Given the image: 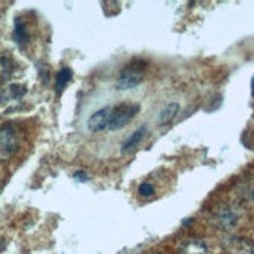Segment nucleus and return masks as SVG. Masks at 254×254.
I'll use <instances>...</instances> for the list:
<instances>
[{
  "label": "nucleus",
  "mask_w": 254,
  "mask_h": 254,
  "mask_svg": "<svg viewBox=\"0 0 254 254\" xmlns=\"http://www.w3.org/2000/svg\"><path fill=\"white\" fill-rule=\"evenodd\" d=\"M145 76V64L142 61H132L122 69L119 73V78L116 83V87L120 91L132 89V87L139 86L143 81Z\"/></svg>",
  "instance_id": "1"
},
{
  "label": "nucleus",
  "mask_w": 254,
  "mask_h": 254,
  "mask_svg": "<svg viewBox=\"0 0 254 254\" xmlns=\"http://www.w3.org/2000/svg\"><path fill=\"white\" fill-rule=\"evenodd\" d=\"M240 220L239 209L234 207L233 204H218L214 207V211L211 214V222L223 231H229L237 226Z\"/></svg>",
  "instance_id": "2"
},
{
  "label": "nucleus",
  "mask_w": 254,
  "mask_h": 254,
  "mask_svg": "<svg viewBox=\"0 0 254 254\" xmlns=\"http://www.w3.org/2000/svg\"><path fill=\"white\" fill-rule=\"evenodd\" d=\"M140 111V105L137 103H120L117 106H113L111 120H109L108 129L116 131L127 127L132 119H134Z\"/></svg>",
  "instance_id": "3"
},
{
  "label": "nucleus",
  "mask_w": 254,
  "mask_h": 254,
  "mask_svg": "<svg viewBox=\"0 0 254 254\" xmlns=\"http://www.w3.org/2000/svg\"><path fill=\"white\" fill-rule=\"evenodd\" d=\"M17 148H19V143H17L14 127L13 125L0 127V161L13 156L17 151Z\"/></svg>",
  "instance_id": "4"
},
{
  "label": "nucleus",
  "mask_w": 254,
  "mask_h": 254,
  "mask_svg": "<svg viewBox=\"0 0 254 254\" xmlns=\"http://www.w3.org/2000/svg\"><path fill=\"white\" fill-rule=\"evenodd\" d=\"M225 254H254V242L245 237H228L223 240Z\"/></svg>",
  "instance_id": "5"
},
{
  "label": "nucleus",
  "mask_w": 254,
  "mask_h": 254,
  "mask_svg": "<svg viewBox=\"0 0 254 254\" xmlns=\"http://www.w3.org/2000/svg\"><path fill=\"white\" fill-rule=\"evenodd\" d=\"M111 114H113V106H105L102 109H98L97 113H94L87 119V129L92 132L106 129L109 125V120H111Z\"/></svg>",
  "instance_id": "6"
},
{
  "label": "nucleus",
  "mask_w": 254,
  "mask_h": 254,
  "mask_svg": "<svg viewBox=\"0 0 254 254\" xmlns=\"http://www.w3.org/2000/svg\"><path fill=\"white\" fill-rule=\"evenodd\" d=\"M178 254H207L206 242L198 237H186L180 242Z\"/></svg>",
  "instance_id": "7"
},
{
  "label": "nucleus",
  "mask_w": 254,
  "mask_h": 254,
  "mask_svg": "<svg viewBox=\"0 0 254 254\" xmlns=\"http://www.w3.org/2000/svg\"><path fill=\"white\" fill-rule=\"evenodd\" d=\"M236 195L244 201H254V178L239 181L236 184Z\"/></svg>",
  "instance_id": "8"
},
{
  "label": "nucleus",
  "mask_w": 254,
  "mask_h": 254,
  "mask_svg": "<svg viewBox=\"0 0 254 254\" xmlns=\"http://www.w3.org/2000/svg\"><path fill=\"white\" fill-rule=\"evenodd\" d=\"M16 69V63L9 53L0 55V81H8Z\"/></svg>",
  "instance_id": "9"
},
{
  "label": "nucleus",
  "mask_w": 254,
  "mask_h": 254,
  "mask_svg": "<svg viewBox=\"0 0 254 254\" xmlns=\"http://www.w3.org/2000/svg\"><path fill=\"white\" fill-rule=\"evenodd\" d=\"M13 39L17 44L19 47H25L28 41H30V35L27 31V25L25 22L20 17H16L14 20V30H13Z\"/></svg>",
  "instance_id": "10"
},
{
  "label": "nucleus",
  "mask_w": 254,
  "mask_h": 254,
  "mask_svg": "<svg viewBox=\"0 0 254 254\" xmlns=\"http://www.w3.org/2000/svg\"><path fill=\"white\" fill-rule=\"evenodd\" d=\"M147 131H148L147 127H140L136 131H132V134L122 143V147H120V151H122V153H128V151H131L134 147H137L139 143L142 142V139L145 137Z\"/></svg>",
  "instance_id": "11"
},
{
  "label": "nucleus",
  "mask_w": 254,
  "mask_h": 254,
  "mask_svg": "<svg viewBox=\"0 0 254 254\" xmlns=\"http://www.w3.org/2000/svg\"><path fill=\"white\" fill-rule=\"evenodd\" d=\"M72 76H73V72L70 67H63L58 75H57V80H55V91H57L58 95H61L64 92V89L67 87V84L72 81Z\"/></svg>",
  "instance_id": "12"
},
{
  "label": "nucleus",
  "mask_w": 254,
  "mask_h": 254,
  "mask_svg": "<svg viewBox=\"0 0 254 254\" xmlns=\"http://www.w3.org/2000/svg\"><path fill=\"white\" fill-rule=\"evenodd\" d=\"M180 111V105L178 103H169L167 106H164V109L159 114V125H167L176 117Z\"/></svg>",
  "instance_id": "13"
},
{
  "label": "nucleus",
  "mask_w": 254,
  "mask_h": 254,
  "mask_svg": "<svg viewBox=\"0 0 254 254\" xmlns=\"http://www.w3.org/2000/svg\"><path fill=\"white\" fill-rule=\"evenodd\" d=\"M137 193L142 196V198H150L154 195V186L148 181H143L139 187H137Z\"/></svg>",
  "instance_id": "14"
},
{
  "label": "nucleus",
  "mask_w": 254,
  "mask_h": 254,
  "mask_svg": "<svg viewBox=\"0 0 254 254\" xmlns=\"http://www.w3.org/2000/svg\"><path fill=\"white\" fill-rule=\"evenodd\" d=\"M73 178H75V180H78V181H81V183H86L87 180H89V176H87L86 172L80 170V172H75V173H73Z\"/></svg>",
  "instance_id": "15"
},
{
  "label": "nucleus",
  "mask_w": 254,
  "mask_h": 254,
  "mask_svg": "<svg viewBox=\"0 0 254 254\" xmlns=\"http://www.w3.org/2000/svg\"><path fill=\"white\" fill-rule=\"evenodd\" d=\"M251 94H253V98H254V75L251 78Z\"/></svg>",
  "instance_id": "16"
},
{
  "label": "nucleus",
  "mask_w": 254,
  "mask_h": 254,
  "mask_svg": "<svg viewBox=\"0 0 254 254\" xmlns=\"http://www.w3.org/2000/svg\"><path fill=\"white\" fill-rule=\"evenodd\" d=\"M154 254H162V253H154Z\"/></svg>",
  "instance_id": "17"
}]
</instances>
